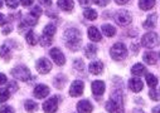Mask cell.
I'll list each match as a JSON object with an SVG mask.
<instances>
[{
  "label": "cell",
  "instance_id": "obj_12",
  "mask_svg": "<svg viewBox=\"0 0 160 113\" xmlns=\"http://www.w3.org/2000/svg\"><path fill=\"white\" fill-rule=\"evenodd\" d=\"M142 87H144V84H142V82L140 81V78H138V77L131 78V79L129 81V88H130L132 92H135V93L140 92V91L142 89Z\"/></svg>",
  "mask_w": 160,
  "mask_h": 113
},
{
  "label": "cell",
  "instance_id": "obj_32",
  "mask_svg": "<svg viewBox=\"0 0 160 113\" xmlns=\"http://www.w3.org/2000/svg\"><path fill=\"white\" fill-rule=\"evenodd\" d=\"M41 14H42V9L39 8V7H34L30 10V15L34 16V18H37V19H38V16H41Z\"/></svg>",
  "mask_w": 160,
  "mask_h": 113
},
{
  "label": "cell",
  "instance_id": "obj_6",
  "mask_svg": "<svg viewBox=\"0 0 160 113\" xmlns=\"http://www.w3.org/2000/svg\"><path fill=\"white\" fill-rule=\"evenodd\" d=\"M35 65H37V70L41 73V74H47L52 69V63L47 58H41V59L37 62Z\"/></svg>",
  "mask_w": 160,
  "mask_h": 113
},
{
  "label": "cell",
  "instance_id": "obj_34",
  "mask_svg": "<svg viewBox=\"0 0 160 113\" xmlns=\"http://www.w3.org/2000/svg\"><path fill=\"white\" fill-rule=\"evenodd\" d=\"M5 3H7V5H8L9 8H12V9H15V8L18 7V0H5Z\"/></svg>",
  "mask_w": 160,
  "mask_h": 113
},
{
  "label": "cell",
  "instance_id": "obj_47",
  "mask_svg": "<svg viewBox=\"0 0 160 113\" xmlns=\"http://www.w3.org/2000/svg\"><path fill=\"white\" fill-rule=\"evenodd\" d=\"M134 113H144V112H142L141 109H135V111H134Z\"/></svg>",
  "mask_w": 160,
  "mask_h": 113
},
{
  "label": "cell",
  "instance_id": "obj_35",
  "mask_svg": "<svg viewBox=\"0 0 160 113\" xmlns=\"http://www.w3.org/2000/svg\"><path fill=\"white\" fill-rule=\"evenodd\" d=\"M0 113H14V111L9 106H3L2 109H0Z\"/></svg>",
  "mask_w": 160,
  "mask_h": 113
},
{
  "label": "cell",
  "instance_id": "obj_9",
  "mask_svg": "<svg viewBox=\"0 0 160 113\" xmlns=\"http://www.w3.org/2000/svg\"><path fill=\"white\" fill-rule=\"evenodd\" d=\"M49 54H51L52 59L54 60V63H56L57 65H63V64L66 63V58H64L63 53H62L58 48H53V49H51Z\"/></svg>",
  "mask_w": 160,
  "mask_h": 113
},
{
  "label": "cell",
  "instance_id": "obj_37",
  "mask_svg": "<svg viewBox=\"0 0 160 113\" xmlns=\"http://www.w3.org/2000/svg\"><path fill=\"white\" fill-rule=\"evenodd\" d=\"M74 67H76L78 70H83V62H82V60H76V62H74Z\"/></svg>",
  "mask_w": 160,
  "mask_h": 113
},
{
  "label": "cell",
  "instance_id": "obj_24",
  "mask_svg": "<svg viewBox=\"0 0 160 113\" xmlns=\"http://www.w3.org/2000/svg\"><path fill=\"white\" fill-rule=\"evenodd\" d=\"M25 39H27V42H28L30 45H35V44L38 43V38H37V35H35V33H34L33 30H29V31L27 33Z\"/></svg>",
  "mask_w": 160,
  "mask_h": 113
},
{
  "label": "cell",
  "instance_id": "obj_42",
  "mask_svg": "<svg viewBox=\"0 0 160 113\" xmlns=\"http://www.w3.org/2000/svg\"><path fill=\"white\" fill-rule=\"evenodd\" d=\"M39 2H41V4H43L46 7H49L52 4V0H39Z\"/></svg>",
  "mask_w": 160,
  "mask_h": 113
},
{
  "label": "cell",
  "instance_id": "obj_2",
  "mask_svg": "<svg viewBox=\"0 0 160 113\" xmlns=\"http://www.w3.org/2000/svg\"><path fill=\"white\" fill-rule=\"evenodd\" d=\"M110 54L111 57L115 59V60H122L126 58L128 55V49L125 47V44L122 43H116L112 45L111 50H110Z\"/></svg>",
  "mask_w": 160,
  "mask_h": 113
},
{
  "label": "cell",
  "instance_id": "obj_17",
  "mask_svg": "<svg viewBox=\"0 0 160 113\" xmlns=\"http://www.w3.org/2000/svg\"><path fill=\"white\" fill-rule=\"evenodd\" d=\"M58 7L64 12H71L74 7L73 0H58Z\"/></svg>",
  "mask_w": 160,
  "mask_h": 113
},
{
  "label": "cell",
  "instance_id": "obj_8",
  "mask_svg": "<svg viewBox=\"0 0 160 113\" xmlns=\"http://www.w3.org/2000/svg\"><path fill=\"white\" fill-rule=\"evenodd\" d=\"M57 108H58V98L57 97H52L43 103V109L46 113H54L57 111Z\"/></svg>",
  "mask_w": 160,
  "mask_h": 113
},
{
  "label": "cell",
  "instance_id": "obj_25",
  "mask_svg": "<svg viewBox=\"0 0 160 113\" xmlns=\"http://www.w3.org/2000/svg\"><path fill=\"white\" fill-rule=\"evenodd\" d=\"M145 75H146L145 79H146L148 86L151 87V88L156 87V84H158V78L155 77V75H154V74H150V73H148V74H145Z\"/></svg>",
  "mask_w": 160,
  "mask_h": 113
},
{
  "label": "cell",
  "instance_id": "obj_28",
  "mask_svg": "<svg viewBox=\"0 0 160 113\" xmlns=\"http://www.w3.org/2000/svg\"><path fill=\"white\" fill-rule=\"evenodd\" d=\"M24 107H25V109L28 111V112H34V111H37V108H38V104L35 103V102H33V101H25V103H24Z\"/></svg>",
  "mask_w": 160,
  "mask_h": 113
},
{
  "label": "cell",
  "instance_id": "obj_5",
  "mask_svg": "<svg viewBox=\"0 0 160 113\" xmlns=\"http://www.w3.org/2000/svg\"><path fill=\"white\" fill-rule=\"evenodd\" d=\"M132 18H131V14L126 10H118L116 14H115V21L118 24V25H122V26H126L131 23Z\"/></svg>",
  "mask_w": 160,
  "mask_h": 113
},
{
  "label": "cell",
  "instance_id": "obj_20",
  "mask_svg": "<svg viewBox=\"0 0 160 113\" xmlns=\"http://www.w3.org/2000/svg\"><path fill=\"white\" fill-rule=\"evenodd\" d=\"M131 73H132L134 75H136V77H139V75L146 74V68H145L141 63H138V64H135V65L131 68Z\"/></svg>",
  "mask_w": 160,
  "mask_h": 113
},
{
  "label": "cell",
  "instance_id": "obj_48",
  "mask_svg": "<svg viewBox=\"0 0 160 113\" xmlns=\"http://www.w3.org/2000/svg\"><path fill=\"white\" fill-rule=\"evenodd\" d=\"M0 8H3V0H0Z\"/></svg>",
  "mask_w": 160,
  "mask_h": 113
},
{
  "label": "cell",
  "instance_id": "obj_21",
  "mask_svg": "<svg viewBox=\"0 0 160 113\" xmlns=\"http://www.w3.org/2000/svg\"><path fill=\"white\" fill-rule=\"evenodd\" d=\"M102 31H103V34H105L106 36H108V38H111V36H113V35L116 34L115 26H112V25H110V24L102 25Z\"/></svg>",
  "mask_w": 160,
  "mask_h": 113
},
{
  "label": "cell",
  "instance_id": "obj_41",
  "mask_svg": "<svg viewBox=\"0 0 160 113\" xmlns=\"http://www.w3.org/2000/svg\"><path fill=\"white\" fill-rule=\"evenodd\" d=\"M4 83H7V77H5V74L0 73V86L4 84Z\"/></svg>",
  "mask_w": 160,
  "mask_h": 113
},
{
  "label": "cell",
  "instance_id": "obj_22",
  "mask_svg": "<svg viewBox=\"0 0 160 113\" xmlns=\"http://www.w3.org/2000/svg\"><path fill=\"white\" fill-rule=\"evenodd\" d=\"M97 53V47L93 45V44H88L86 45V49H85V54L87 58H93Z\"/></svg>",
  "mask_w": 160,
  "mask_h": 113
},
{
  "label": "cell",
  "instance_id": "obj_44",
  "mask_svg": "<svg viewBox=\"0 0 160 113\" xmlns=\"http://www.w3.org/2000/svg\"><path fill=\"white\" fill-rule=\"evenodd\" d=\"M5 21H7V20H5V16H4L3 14H0V25H4Z\"/></svg>",
  "mask_w": 160,
  "mask_h": 113
},
{
  "label": "cell",
  "instance_id": "obj_46",
  "mask_svg": "<svg viewBox=\"0 0 160 113\" xmlns=\"http://www.w3.org/2000/svg\"><path fill=\"white\" fill-rule=\"evenodd\" d=\"M10 30H12V28H7V29H4V34H8V33H10Z\"/></svg>",
  "mask_w": 160,
  "mask_h": 113
},
{
  "label": "cell",
  "instance_id": "obj_30",
  "mask_svg": "<svg viewBox=\"0 0 160 113\" xmlns=\"http://www.w3.org/2000/svg\"><path fill=\"white\" fill-rule=\"evenodd\" d=\"M0 57H3L5 59L10 58V52H9V48L7 45H3L2 48H0Z\"/></svg>",
  "mask_w": 160,
  "mask_h": 113
},
{
  "label": "cell",
  "instance_id": "obj_16",
  "mask_svg": "<svg viewBox=\"0 0 160 113\" xmlns=\"http://www.w3.org/2000/svg\"><path fill=\"white\" fill-rule=\"evenodd\" d=\"M122 108V106L121 104H118L116 101H113V99H110L107 103H106V111L107 112H110V113H115V112H117L118 109H121Z\"/></svg>",
  "mask_w": 160,
  "mask_h": 113
},
{
  "label": "cell",
  "instance_id": "obj_49",
  "mask_svg": "<svg viewBox=\"0 0 160 113\" xmlns=\"http://www.w3.org/2000/svg\"><path fill=\"white\" fill-rule=\"evenodd\" d=\"M159 58H160V54H159Z\"/></svg>",
  "mask_w": 160,
  "mask_h": 113
},
{
  "label": "cell",
  "instance_id": "obj_18",
  "mask_svg": "<svg viewBox=\"0 0 160 113\" xmlns=\"http://www.w3.org/2000/svg\"><path fill=\"white\" fill-rule=\"evenodd\" d=\"M156 20H158V15L156 14H151L146 18V20L144 21V28H148V29H152L155 25H156Z\"/></svg>",
  "mask_w": 160,
  "mask_h": 113
},
{
  "label": "cell",
  "instance_id": "obj_29",
  "mask_svg": "<svg viewBox=\"0 0 160 113\" xmlns=\"http://www.w3.org/2000/svg\"><path fill=\"white\" fill-rule=\"evenodd\" d=\"M10 91L7 88H0V102H5L9 99Z\"/></svg>",
  "mask_w": 160,
  "mask_h": 113
},
{
  "label": "cell",
  "instance_id": "obj_38",
  "mask_svg": "<svg viewBox=\"0 0 160 113\" xmlns=\"http://www.w3.org/2000/svg\"><path fill=\"white\" fill-rule=\"evenodd\" d=\"M8 87H9L8 89H9V91H12V92H15V91L18 89V87H17V84H15L14 82H9V84H8Z\"/></svg>",
  "mask_w": 160,
  "mask_h": 113
},
{
  "label": "cell",
  "instance_id": "obj_4",
  "mask_svg": "<svg viewBox=\"0 0 160 113\" xmlns=\"http://www.w3.org/2000/svg\"><path fill=\"white\" fill-rule=\"evenodd\" d=\"M159 36L156 33H146L144 36H142V39H141V44L145 47V48H155L158 44H159Z\"/></svg>",
  "mask_w": 160,
  "mask_h": 113
},
{
  "label": "cell",
  "instance_id": "obj_15",
  "mask_svg": "<svg viewBox=\"0 0 160 113\" xmlns=\"http://www.w3.org/2000/svg\"><path fill=\"white\" fill-rule=\"evenodd\" d=\"M88 38L92 42H100L101 40V33L96 26H90L88 29Z\"/></svg>",
  "mask_w": 160,
  "mask_h": 113
},
{
  "label": "cell",
  "instance_id": "obj_13",
  "mask_svg": "<svg viewBox=\"0 0 160 113\" xmlns=\"http://www.w3.org/2000/svg\"><path fill=\"white\" fill-rule=\"evenodd\" d=\"M88 70H90V73H92V74H95V75L101 74L102 70H103V63L100 62V60L92 62V63L90 64V67H88Z\"/></svg>",
  "mask_w": 160,
  "mask_h": 113
},
{
  "label": "cell",
  "instance_id": "obj_31",
  "mask_svg": "<svg viewBox=\"0 0 160 113\" xmlns=\"http://www.w3.org/2000/svg\"><path fill=\"white\" fill-rule=\"evenodd\" d=\"M51 43H52V38L46 36V35H42V36H41V44H42L43 47H48Z\"/></svg>",
  "mask_w": 160,
  "mask_h": 113
},
{
  "label": "cell",
  "instance_id": "obj_3",
  "mask_svg": "<svg viewBox=\"0 0 160 113\" xmlns=\"http://www.w3.org/2000/svg\"><path fill=\"white\" fill-rule=\"evenodd\" d=\"M12 75L19 81L25 82L30 78V70L24 65H19V67H15L14 69H12Z\"/></svg>",
  "mask_w": 160,
  "mask_h": 113
},
{
  "label": "cell",
  "instance_id": "obj_27",
  "mask_svg": "<svg viewBox=\"0 0 160 113\" xmlns=\"http://www.w3.org/2000/svg\"><path fill=\"white\" fill-rule=\"evenodd\" d=\"M83 15H85V18L88 19V20H95V19H97V13H96V10H93V9H86V10L83 12Z\"/></svg>",
  "mask_w": 160,
  "mask_h": 113
},
{
  "label": "cell",
  "instance_id": "obj_1",
  "mask_svg": "<svg viewBox=\"0 0 160 113\" xmlns=\"http://www.w3.org/2000/svg\"><path fill=\"white\" fill-rule=\"evenodd\" d=\"M64 40L71 50H77L81 45V33L74 28L67 29L64 31Z\"/></svg>",
  "mask_w": 160,
  "mask_h": 113
},
{
  "label": "cell",
  "instance_id": "obj_10",
  "mask_svg": "<svg viewBox=\"0 0 160 113\" xmlns=\"http://www.w3.org/2000/svg\"><path fill=\"white\" fill-rule=\"evenodd\" d=\"M49 94V88L44 84H38L35 88H34V96L39 99L42 98H46L47 96Z\"/></svg>",
  "mask_w": 160,
  "mask_h": 113
},
{
  "label": "cell",
  "instance_id": "obj_26",
  "mask_svg": "<svg viewBox=\"0 0 160 113\" xmlns=\"http://www.w3.org/2000/svg\"><path fill=\"white\" fill-rule=\"evenodd\" d=\"M54 34H56V26H54L53 24H48V25L44 28V30H43V35H46V36L53 38Z\"/></svg>",
  "mask_w": 160,
  "mask_h": 113
},
{
  "label": "cell",
  "instance_id": "obj_23",
  "mask_svg": "<svg viewBox=\"0 0 160 113\" xmlns=\"http://www.w3.org/2000/svg\"><path fill=\"white\" fill-rule=\"evenodd\" d=\"M156 54L155 53H152V52H149V53H145V55H144V62L146 63V64H150V65H152V64H155L156 63Z\"/></svg>",
  "mask_w": 160,
  "mask_h": 113
},
{
  "label": "cell",
  "instance_id": "obj_39",
  "mask_svg": "<svg viewBox=\"0 0 160 113\" xmlns=\"http://www.w3.org/2000/svg\"><path fill=\"white\" fill-rule=\"evenodd\" d=\"M91 2H92V0H78V3L81 4L82 7H88L91 4Z\"/></svg>",
  "mask_w": 160,
  "mask_h": 113
},
{
  "label": "cell",
  "instance_id": "obj_11",
  "mask_svg": "<svg viewBox=\"0 0 160 113\" xmlns=\"http://www.w3.org/2000/svg\"><path fill=\"white\" fill-rule=\"evenodd\" d=\"M92 109H93L92 104L88 101H86V99L85 101H79L78 104H77V111L79 113H91Z\"/></svg>",
  "mask_w": 160,
  "mask_h": 113
},
{
  "label": "cell",
  "instance_id": "obj_33",
  "mask_svg": "<svg viewBox=\"0 0 160 113\" xmlns=\"http://www.w3.org/2000/svg\"><path fill=\"white\" fill-rule=\"evenodd\" d=\"M149 96H150V98H151L152 101H160V93H159L158 91H155L154 88L149 92Z\"/></svg>",
  "mask_w": 160,
  "mask_h": 113
},
{
  "label": "cell",
  "instance_id": "obj_7",
  "mask_svg": "<svg viewBox=\"0 0 160 113\" xmlns=\"http://www.w3.org/2000/svg\"><path fill=\"white\" fill-rule=\"evenodd\" d=\"M83 89H85V84L83 82L81 81H74L72 84H71V88H69V94L72 97H78L83 93Z\"/></svg>",
  "mask_w": 160,
  "mask_h": 113
},
{
  "label": "cell",
  "instance_id": "obj_43",
  "mask_svg": "<svg viewBox=\"0 0 160 113\" xmlns=\"http://www.w3.org/2000/svg\"><path fill=\"white\" fill-rule=\"evenodd\" d=\"M115 2H116L117 4H120V5H124V4L129 3V2H130V0H115Z\"/></svg>",
  "mask_w": 160,
  "mask_h": 113
},
{
  "label": "cell",
  "instance_id": "obj_36",
  "mask_svg": "<svg viewBox=\"0 0 160 113\" xmlns=\"http://www.w3.org/2000/svg\"><path fill=\"white\" fill-rule=\"evenodd\" d=\"M93 2L100 7H106L110 3V0H93Z\"/></svg>",
  "mask_w": 160,
  "mask_h": 113
},
{
  "label": "cell",
  "instance_id": "obj_45",
  "mask_svg": "<svg viewBox=\"0 0 160 113\" xmlns=\"http://www.w3.org/2000/svg\"><path fill=\"white\" fill-rule=\"evenodd\" d=\"M152 113H160V106H156L152 108Z\"/></svg>",
  "mask_w": 160,
  "mask_h": 113
},
{
  "label": "cell",
  "instance_id": "obj_40",
  "mask_svg": "<svg viewBox=\"0 0 160 113\" xmlns=\"http://www.w3.org/2000/svg\"><path fill=\"white\" fill-rule=\"evenodd\" d=\"M33 2H34V0H20L22 5H24V7H29V5H32Z\"/></svg>",
  "mask_w": 160,
  "mask_h": 113
},
{
  "label": "cell",
  "instance_id": "obj_19",
  "mask_svg": "<svg viewBox=\"0 0 160 113\" xmlns=\"http://www.w3.org/2000/svg\"><path fill=\"white\" fill-rule=\"evenodd\" d=\"M139 7L141 10H150L155 7V0H139Z\"/></svg>",
  "mask_w": 160,
  "mask_h": 113
},
{
  "label": "cell",
  "instance_id": "obj_14",
  "mask_svg": "<svg viewBox=\"0 0 160 113\" xmlns=\"http://www.w3.org/2000/svg\"><path fill=\"white\" fill-rule=\"evenodd\" d=\"M92 92L95 96H102L105 92V83L102 81H95L92 83Z\"/></svg>",
  "mask_w": 160,
  "mask_h": 113
}]
</instances>
